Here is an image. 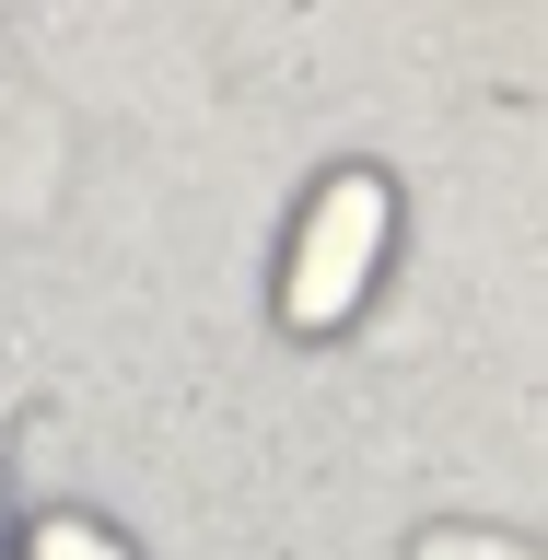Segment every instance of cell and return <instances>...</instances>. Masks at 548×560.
Listing matches in <instances>:
<instances>
[{
    "label": "cell",
    "instance_id": "6da1fadb",
    "mask_svg": "<svg viewBox=\"0 0 548 560\" xmlns=\"http://www.w3.org/2000/svg\"><path fill=\"white\" fill-rule=\"evenodd\" d=\"M409 234V199L385 164H327L304 187V210L280 222V269H269V315L292 339H350L385 292V257Z\"/></svg>",
    "mask_w": 548,
    "mask_h": 560
},
{
    "label": "cell",
    "instance_id": "7a4b0ae2",
    "mask_svg": "<svg viewBox=\"0 0 548 560\" xmlns=\"http://www.w3.org/2000/svg\"><path fill=\"white\" fill-rule=\"evenodd\" d=\"M12 560H140L129 537L105 514H82V502H59V514H35V525H12Z\"/></svg>",
    "mask_w": 548,
    "mask_h": 560
},
{
    "label": "cell",
    "instance_id": "3957f363",
    "mask_svg": "<svg viewBox=\"0 0 548 560\" xmlns=\"http://www.w3.org/2000/svg\"><path fill=\"white\" fill-rule=\"evenodd\" d=\"M397 560H537V537H525V525H467V514H444V525H420Z\"/></svg>",
    "mask_w": 548,
    "mask_h": 560
},
{
    "label": "cell",
    "instance_id": "277c9868",
    "mask_svg": "<svg viewBox=\"0 0 548 560\" xmlns=\"http://www.w3.org/2000/svg\"><path fill=\"white\" fill-rule=\"evenodd\" d=\"M0 560H12V467H0Z\"/></svg>",
    "mask_w": 548,
    "mask_h": 560
}]
</instances>
